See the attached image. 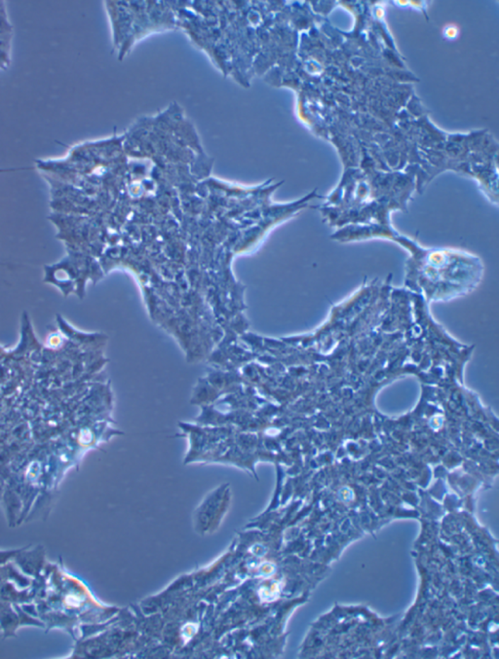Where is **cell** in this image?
Segmentation results:
<instances>
[{
  "label": "cell",
  "instance_id": "1",
  "mask_svg": "<svg viewBox=\"0 0 499 659\" xmlns=\"http://www.w3.org/2000/svg\"><path fill=\"white\" fill-rule=\"evenodd\" d=\"M407 250L405 284L420 289L434 298H447L477 288L483 276L482 259L466 250L425 247L410 237L398 233L393 239Z\"/></svg>",
  "mask_w": 499,
  "mask_h": 659
}]
</instances>
